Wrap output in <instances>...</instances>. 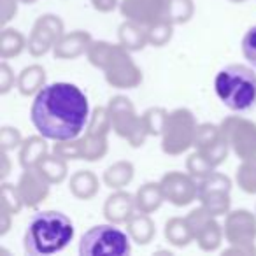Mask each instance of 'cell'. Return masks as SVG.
<instances>
[{"instance_id":"obj_5","label":"cell","mask_w":256,"mask_h":256,"mask_svg":"<svg viewBox=\"0 0 256 256\" xmlns=\"http://www.w3.org/2000/svg\"><path fill=\"white\" fill-rule=\"evenodd\" d=\"M242 53H244L246 60L256 67V25L252 28L248 30V34L244 36L242 40Z\"/></svg>"},{"instance_id":"obj_2","label":"cell","mask_w":256,"mask_h":256,"mask_svg":"<svg viewBox=\"0 0 256 256\" xmlns=\"http://www.w3.org/2000/svg\"><path fill=\"white\" fill-rule=\"evenodd\" d=\"M74 238L70 218L58 210H42L30 218L25 232V249L30 254L60 252Z\"/></svg>"},{"instance_id":"obj_3","label":"cell","mask_w":256,"mask_h":256,"mask_svg":"<svg viewBox=\"0 0 256 256\" xmlns=\"http://www.w3.org/2000/svg\"><path fill=\"white\" fill-rule=\"evenodd\" d=\"M214 88L232 110H248L256 104V76L244 65H230L218 72Z\"/></svg>"},{"instance_id":"obj_1","label":"cell","mask_w":256,"mask_h":256,"mask_svg":"<svg viewBox=\"0 0 256 256\" xmlns=\"http://www.w3.org/2000/svg\"><path fill=\"white\" fill-rule=\"evenodd\" d=\"M88 114V98L70 82L44 86L30 109V118L37 132L58 142L76 139L84 130Z\"/></svg>"},{"instance_id":"obj_4","label":"cell","mask_w":256,"mask_h":256,"mask_svg":"<svg viewBox=\"0 0 256 256\" xmlns=\"http://www.w3.org/2000/svg\"><path fill=\"white\" fill-rule=\"evenodd\" d=\"M79 252L82 256H123L130 252V242L120 228L98 224L82 235Z\"/></svg>"}]
</instances>
